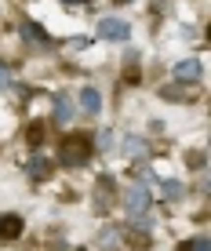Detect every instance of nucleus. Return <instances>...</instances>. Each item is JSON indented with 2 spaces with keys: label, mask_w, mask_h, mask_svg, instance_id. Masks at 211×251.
Returning a JSON list of instances; mask_svg holds the SVG:
<instances>
[{
  "label": "nucleus",
  "mask_w": 211,
  "mask_h": 251,
  "mask_svg": "<svg viewBox=\"0 0 211 251\" xmlns=\"http://www.w3.org/2000/svg\"><path fill=\"white\" fill-rule=\"evenodd\" d=\"M69 117H73V102H69V95H55V120L69 124Z\"/></svg>",
  "instance_id": "obj_7"
},
{
  "label": "nucleus",
  "mask_w": 211,
  "mask_h": 251,
  "mask_svg": "<svg viewBox=\"0 0 211 251\" xmlns=\"http://www.w3.org/2000/svg\"><path fill=\"white\" fill-rule=\"evenodd\" d=\"M124 153H128V157H146V142L135 138V135H128L124 138Z\"/></svg>",
  "instance_id": "obj_8"
},
{
  "label": "nucleus",
  "mask_w": 211,
  "mask_h": 251,
  "mask_svg": "<svg viewBox=\"0 0 211 251\" xmlns=\"http://www.w3.org/2000/svg\"><path fill=\"white\" fill-rule=\"evenodd\" d=\"M80 106H84V113H99V109H102V95L99 91H95V88H84L80 91Z\"/></svg>",
  "instance_id": "obj_3"
},
{
  "label": "nucleus",
  "mask_w": 211,
  "mask_h": 251,
  "mask_svg": "<svg viewBox=\"0 0 211 251\" xmlns=\"http://www.w3.org/2000/svg\"><path fill=\"white\" fill-rule=\"evenodd\" d=\"M175 76H179V80H197V76H200V62H193V58L179 62V66H175Z\"/></svg>",
  "instance_id": "obj_6"
},
{
  "label": "nucleus",
  "mask_w": 211,
  "mask_h": 251,
  "mask_svg": "<svg viewBox=\"0 0 211 251\" xmlns=\"http://www.w3.org/2000/svg\"><path fill=\"white\" fill-rule=\"evenodd\" d=\"M99 146H102V153H109L113 150V131H102L99 135Z\"/></svg>",
  "instance_id": "obj_12"
},
{
  "label": "nucleus",
  "mask_w": 211,
  "mask_h": 251,
  "mask_svg": "<svg viewBox=\"0 0 211 251\" xmlns=\"http://www.w3.org/2000/svg\"><path fill=\"white\" fill-rule=\"evenodd\" d=\"M128 22L124 19H99V37L106 40H128Z\"/></svg>",
  "instance_id": "obj_1"
},
{
  "label": "nucleus",
  "mask_w": 211,
  "mask_h": 251,
  "mask_svg": "<svg viewBox=\"0 0 211 251\" xmlns=\"http://www.w3.org/2000/svg\"><path fill=\"white\" fill-rule=\"evenodd\" d=\"M102 244H106V248L117 244V229H106V233H102Z\"/></svg>",
  "instance_id": "obj_14"
},
{
  "label": "nucleus",
  "mask_w": 211,
  "mask_h": 251,
  "mask_svg": "<svg viewBox=\"0 0 211 251\" xmlns=\"http://www.w3.org/2000/svg\"><path fill=\"white\" fill-rule=\"evenodd\" d=\"M84 146H87V138H73V142H66V160H69V164H80V160L87 157Z\"/></svg>",
  "instance_id": "obj_5"
},
{
  "label": "nucleus",
  "mask_w": 211,
  "mask_h": 251,
  "mask_svg": "<svg viewBox=\"0 0 211 251\" xmlns=\"http://www.w3.org/2000/svg\"><path fill=\"white\" fill-rule=\"evenodd\" d=\"M164 99H189V91L182 84H171V88H164Z\"/></svg>",
  "instance_id": "obj_11"
},
{
  "label": "nucleus",
  "mask_w": 211,
  "mask_h": 251,
  "mask_svg": "<svg viewBox=\"0 0 211 251\" xmlns=\"http://www.w3.org/2000/svg\"><path fill=\"white\" fill-rule=\"evenodd\" d=\"M182 251H211V244H208V237H193L182 244Z\"/></svg>",
  "instance_id": "obj_10"
},
{
  "label": "nucleus",
  "mask_w": 211,
  "mask_h": 251,
  "mask_svg": "<svg viewBox=\"0 0 211 251\" xmlns=\"http://www.w3.org/2000/svg\"><path fill=\"white\" fill-rule=\"evenodd\" d=\"M7 84H11V69L0 62V88H7Z\"/></svg>",
  "instance_id": "obj_13"
},
{
  "label": "nucleus",
  "mask_w": 211,
  "mask_h": 251,
  "mask_svg": "<svg viewBox=\"0 0 211 251\" xmlns=\"http://www.w3.org/2000/svg\"><path fill=\"white\" fill-rule=\"evenodd\" d=\"M160 193L168 197V201H179V197H182V182H171V178H168V182L160 186Z\"/></svg>",
  "instance_id": "obj_9"
},
{
  "label": "nucleus",
  "mask_w": 211,
  "mask_h": 251,
  "mask_svg": "<svg viewBox=\"0 0 211 251\" xmlns=\"http://www.w3.org/2000/svg\"><path fill=\"white\" fill-rule=\"evenodd\" d=\"M19 233H22V219H19V215H0V237H19Z\"/></svg>",
  "instance_id": "obj_4"
},
{
  "label": "nucleus",
  "mask_w": 211,
  "mask_h": 251,
  "mask_svg": "<svg viewBox=\"0 0 211 251\" xmlns=\"http://www.w3.org/2000/svg\"><path fill=\"white\" fill-rule=\"evenodd\" d=\"M124 204H128V211L135 215H146V207H149V193H146V186H131L128 189V197H124Z\"/></svg>",
  "instance_id": "obj_2"
}]
</instances>
